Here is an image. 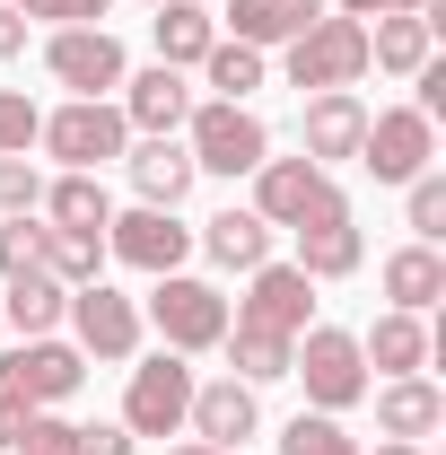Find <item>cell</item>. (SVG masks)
<instances>
[{
  "mask_svg": "<svg viewBox=\"0 0 446 455\" xmlns=\"http://www.w3.org/2000/svg\"><path fill=\"white\" fill-rule=\"evenodd\" d=\"M140 324H149L158 350H175V359L219 350V341H227V289L202 281V272H158L149 298H140Z\"/></svg>",
  "mask_w": 446,
  "mask_h": 455,
  "instance_id": "6da1fadb",
  "label": "cell"
},
{
  "mask_svg": "<svg viewBox=\"0 0 446 455\" xmlns=\"http://www.w3.org/2000/svg\"><path fill=\"white\" fill-rule=\"evenodd\" d=\"M36 149H44L53 167H70V175H106V167H123V149H131V123H123L114 97H61V106L36 123Z\"/></svg>",
  "mask_w": 446,
  "mask_h": 455,
  "instance_id": "7a4b0ae2",
  "label": "cell"
},
{
  "mask_svg": "<svg viewBox=\"0 0 446 455\" xmlns=\"http://www.w3.org/2000/svg\"><path fill=\"white\" fill-rule=\"evenodd\" d=\"M184 149H193V175H254L272 158V123L254 106H227V97H193L184 114Z\"/></svg>",
  "mask_w": 446,
  "mask_h": 455,
  "instance_id": "3957f363",
  "label": "cell"
},
{
  "mask_svg": "<svg viewBox=\"0 0 446 455\" xmlns=\"http://www.w3.org/2000/svg\"><path fill=\"white\" fill-rule=\"evenodd\" d=\"M280 79H289L298 97L359 88V79H368V27H359V18H341V9H324L307 36H289V44H280Z\"/></svg>",
  "mask_w": 446,
  "mask_h": 455,
  "instance_id": "277c9868",
  "label": "cell"
},
{
  "mask_svg": "<svg viewBox=\"0 0 446 455\" xmlns=\"http://www.w3.org/2000/svg\"><path fill=\"white\" fill-rule=\"evenodd\" d=\"M289 377L307 386V411H359L368 403V359H359V333H341V324H307L298 333V350H289Z\"/></svg>",
  "mask_w": 446,
  "mask_h": 455,
  "instance_id": "5b68a950",
  "label": "cell"
},
{
  "mask_svg": "<svg viewBox=\"0 0 446 455\" xmlns=\"http://www.w3.org/2000/svg\"><path fill=\"white\" fill-rule=\"evenodd\" d=\"M70 350L79 359H97V368H131L140 359V298H123L114 281H88V289H70Z\"/></svg>",
  "mask_w": 446,
  "mask_h": 455,
  "instance_id": "8992f818",
  "label": "cell"
},
{
  "mask_svg": "<svg viewBox=\"0 0 446 455\" xmlns=\"http://www.w3.org/2000/svg\"><path fill=\"white\" fill-rule=\"evenodd\" d=\"M193 386H202V377H193L175 350H140L131 377H123V429H131V438H175L184 411H193Z\"/></svg>",
  "mask_w": 446,
  "mask_h": 455,
  "instance_id": "52a82bcc",
  "label": "cell"
},
{
  "mask_svg": "<svg viewBox=\"0 0 446 455\" xmlns=\"http://www.w3.org/2000/svg\"><path fill=\"white\" fill-rule=\"evenodd\" d=\"M350 167H368L377 184L402 193L411 175L438 167V123H429L420 106H377V114H368V132H359V158H350Z\"/></svg>",
  "mask_w": 446,
  "mask_h": 455,
  "instance_id": "ba28073f",
  "label": "cell"
},
{
  "mask_svg": "<svg viewBox=\"0 0 446 455\" xmlns=\"http://www.w3.org/2000/svg\"><path fill=\"white\" fill-rule=\"evenodd\" d=\"M227 324L298 341L307 324H315V281H307L298 263H254V272H245V298H227Z\"/></svg>",
  "mask_w": 446,
  "mask_h": 455,
  "instance_id": "9c48e42d",
  "label": "cell"
},
{
  "mask_svg": "<svg viewBox=\"0 0 446 455\" xmlns=\"http://www.w3.org/2000/svg\"><path fill=\"white\" fill-rule=\"evenodd\" d=\"M289 236H298V254H289V263H298L315 289H324V281H350V272L368 263V236H359V211H350V193H341V184H333V193H324L298 228H289Z\"/></svg>",
  "mask_w": 446,
  "mask_h": 455,
  "instance_id": "30bf717a",
  "label": "cell"
},
{
  "mask_svg": "<svg viewBox=\"0 0 446 455\" xmlns=\"http://www.w3.org/2000/svg\"><path fill=\"white\" fill-rule=\"evenodd\" d=\"M44 70H53V88H70V97H114L123 70H131V53H123L114 27H53L44 36Z\"/></svg>",
  "mask_w": 446,
  "mask_h": 455,
  "instance_id": "8fae6325",
  "label": "cell"
},
{
  "mask_svg": "<svg viewBox=\"0 0 446 455\" xmlns=\"http://www.w3.org/2000/svg\"><path fill=\"white\" fill-rule=\"evenodd\" d=\"M106 263H131V272H184L193 263V228L175 220V211H149V202H131V211H114L106 220Z\"/></svg>",
  "mask_w": 446,
  "mask_h": 455,
  "instance_id": "7c38bea8",
  "label": "cell"
},
{
  "mask_svg": "<svg viewBox=\"0 0 446 455\" xmlns=\"http://www.w3.org/2000/svg\"><path fill=\"white\" fill-rule=\"evenodd\" d=\"M0 377L36 403V411H61V403L88 386V359H79L61 333H44V341H18V350H0Z\"/></svg>",
  "mask_w": 446,
  "mask_h": 455,
  "instance_id": "4fadbf2b",
  "label": "cell"
},
{
  "mask_svg": "<svg viewBox=\"0 0 446 455\" xmlns=\"http://www.w3.org/2000/svg\"><path fill=\"white\" fill-rule=\"evenodd\" d=\"M123 175H131V193L149 202V211H184L193 202V149H184V132H140L131 149H123Z\"/></svg>",
  "mask_w": 446,
  "mask_h": 455,
  "instance_id": "5bb4252c",
  "label": "cell"
},
{
  "mask_svg": "<svg viewBox=\"0 0 446 455\" xmlns=\"http://www.w3.org/2000/svg\"><path fill=\"white\" fill-rule=\"evenodd\" d=\"M184 429L202 438V447H236L263 429V386H245V377H211V386H193V411H184Z\"/></svg>",
  "mask_w": 446,
  "mask_h": 455,
  "instance_id": "9a60e30c",
  "label": "cell"
},
{
  "mask_svg": "<svg viewBox=\"0 0 446 455\" xmlns=\"http://www.w3.org/2000/svg\"><path fill=\"white\" fill-rule=\"evenodd\" d=\"M245 184H254V202H245V211H254L263 228H298L324 193H333V175L315 167V158H263Z\"/></svg>",
  "mask_w": 446,
  "mask_h": 455,
  "instance_id": "2e32d148",
  "label": "cell"
},
{
  "mask_svg": "<svg viewBox=\"0 0 446 455\" xmlns=\"http://www.w3.org/2000/svg\"><path fill=\"white\" fill-rule=\"evenodd\" d=\"M114 106H123V123H131V140H140V132H184V114H193V70H167V61L123 70Z\"/></svg>",
  "mask_w": 446,
  "mask_h": 455,
  "instance_id": "e0dca14e",
  "label": "cell"
},
{
  "mask_svg": "<svg viewBox=\"0 0 446 455\" xmlns=\"http://www.w3.org/2000/svg\"><path fill=\"white\" fill-rule=\"evenodd\" d=\"M359 132H368L359 88H324V97H307V114H298V158H315V167L333 175L341 158H359Z\"/></svg>",
  "mask_w": 446,
  "mask_h": 455,
  "instance_id": "ac0fdd59",
  "label": "cell"
},
{
  "mask_svg": "<svg viewBox=\"0 0 446 455\" xmlns=\"http://www.w3.org/2000/svg\"><path fill=\"white\" fill-rule=\"evenodd\" d=\"M377 395V438H402V447H429L446 429V395L429 386V368L420 377H386V386H368Z\"/></svg>",
  "mask_w": 446,
  "mask_h": 455,
  "instance_id": "d6986e66",
  "label": "cell"
},
{
  "mask_svg": "<svg viewBox=\"0 0 446 455\" xmlns=\"http://www.w3.org/2000/svg\"><path fill=\"white\" fill-rule=\"evenodd\" d=\"M272 236L280 228H263L245 202H227L193 228V254H211V272H254V263H272Z\"/></svg>",
  "mask_w": 446,
  "mask_h": 455,
  "instance_id": "ffe728a7",
  "label": "cell"
},
{
  "mask_svg": "<svg viewBox=\"0 0 446 455\" xmlns=\"http://www.w3.org/2000/svg\"><path fill=\"white\" fill-rule=\"evenodd\" d=\"M429 315H402V307H386L368 333H359V359H368V377H420L429 368Z\"/></svg>",
  "mask_w": 446,
  "mask_h": 455,
  "instance_id": "44dd1931",
  "label": "cell"
},
{
  "mask_svg": "<svg viewBox=\"0 0 446 455\" xmlns=\"http://www.w3.org/2000/svg\"><path fill=\"white\" fill-rule=\"evenodd\" d=\"M324 18V0H227L219 36H236V44H254V53H280L289 36H307Z\"/></svg>",
  "mask_w": 446,
  "mask_h": 455,
  "instance_id": "7402d4cb",
  "label": "cell"
},
{
  "mask_svg": "<svg viewBox=\"0 0 446 455\" xmlns=\"http://www.w3.org/2000/svg\"><path fill=\"white\" fill-rule=\"evenodd\" d=\"M61 315H70V289H61L53 272H18V281H0V333L44 341V333H61Z\"/></svg>",
  "mask_w": 446,
  "mask_h": 455,
  "instance_id": "603a6c76",
  "label": "cell"
},
{
  "mask_svg": "<svg viewBox=\"0 0 446 455\" xmlns=\"http://www.w3.org/2000/svg\"><path fill=\"white\" fill-rule=\"evenodd\" d=\"M377 289H386V298L402 307V315H429V307L446 298V254L411 236V245H394L386 263H377Z\"/></svg>",
  "mask_w": 446,
  "mask_h": 455,
  "instance_id": "cb8c5ba5",
  "label": "cell"
},
{
  "mask_svg": "<svg viewBox=\"0 0 446 455\" xmlns=\"http://www.w3.org/2000/svg\"><path fill=\"white\" fill-rule=\"evenodd\" d=\"M149 44L167 70H202V53L219 44V18H211V0H158V18H149Z\"/></svg>",
  "mask_w": 446,
  "mask_h": 455,
  "instance_id": "d4e9b609",
  "label": "cell"
},
{
  "mask_svg": "<svg viewBox=\"0 0 446 455\" xmlns=\"http://www.w3.org/2000/svg\"><path fill=\"white\" fill-rule=\"evenodd\" d=\"M438 61V27L411 9V18H368V70H386V79H420Z\"/></svg>",
  "mask_w": 446,
  "mask_h": 455,
  "instance_id": "484cf974",
  "label": "cell"
},
{
  "mask_svg": "<svg viewBox=\"0 0 446 455\" xmlns=\"http://www.w3.org/2000/svg\"><path fill=\"white\" fill-rule=\"evenodd\" d=\"M202 88L227 97V106H254V88H272V53H254V44L219 36V44L202 53Z\"/></svg>",
  "mask_w": 446,
  "mask_h": 455,
  "instance_id": "4316f807",
  "label": "cell"
},
{
  "mask_svg": "<svg viewBox=\"0 0 446 455\" xmlns=\"http://www.w3.org/2000/svg\"><path fill=\"white\" fill-rule=\"evenodd\" d=\"M36 211H44V228H106L114 220V193H106V175H70V167H61L53 184H44Z\"/></svg>",
  "mask_w": 446,
  "mask_h": 455,
  "instance_id": "83f0119b",
  "label": "cell"
},
{
  "mask_svg": "<svg viewBox=\"0 0 446 455\" xmlns=\"http://www.w3.org/2000/svg\"><path fill=\"white\" fill-rule=\"evenodd\" d=\"M44 272L61 289L106 281V228H44Z\"/></svg>",
  "mask_w": 446,
  "mask_h": 455,
  "instance_id": "f1b7e54d",
  "label": "cell"
},
{
  "mask_svg": "<svg viewBox=\"0 0 446 455\" xmlns=\"http://www.w3.org/2000/svg\"><path fill=\"white\" fill-rule=\"evenodd\" d=\"M219 350H227V377H245V386H280L298 341H272V333H245V324H227Z\"/></svg>",
  "mask_w": 446,
  "mask_h": 455,
  "instance_id": "f546056e",
  "label": "cell"
},
{
  "mask_svg": "<svg viewBox=\"0 0 446 455\" xmlns=\"http://www.w3.org/2000/svg\"><path fill=\"white\" fill-rule=\"evenodd\" d=\"M280 455H368V447L341 429L333 411H289V429H280Z\"/></svg>",
  "mask_w": 446,
  "mask_h": 455,
  "instance_id": "4dcf8cb0",
  "label": "cell"
},
{
  "mask_svg": "<svg viewBox=\"0 0 446 455\" xmlns=\"http://www.w3.org/2000/svg\"><path fill=\"white\" fill-rule=\"evenodd\" d=\"M402 220H411V236H420V245H438V236H446V175H438V167L402 184Z\"/></svg>",
  "mask_w": 446,
  "mask_h": 455,
  "instance_id": "1f68e13d",
  "label": "cell"
},
{
  "mask_svg": "<svg viewBox=\"0 0 446 455\" xmlns=\"http://www.w3.org/2000/svg\"><path fill=\"white\" fill-rule=\"evenodd\" d=\"M44 272V220H0V281Z\"/></svg>",
  "mask_w": 446,
  "mask_h": 455,
  "instance_id": "d6a6232c",
  "label": "cell"
},
{
  "mask_svg": "<svg viewBox=\"0 0 446 455\" xmlns=\"http://www.w3.org/2000/svg\"><path fill=\"white\" fill-rule=\"evenodd\" d=\"M44 202V167L36 158H0V220H36Z\"/></svg>",
  "mask_w": 446,
  "mask_h": 455,
  "instance_id": "836d02e7",
  "label": "cell"
},
{
  "mask_svg": "<svg viewBox=\"0 0 446 455\" xmlns=\"http://www.w3.org/2000/svg\"><path fill=\"white\" fill-rule=\"evenodd\" d=\"M36 123H44V106L27 88H0V158H27L36 149Z\"/></svg>",
  "mask_w": 446,
  "mask_h": 455,
  "instance_id": "e575fe53",
  "label": "cell"
},
{
  "mask_svg": "<svg viewBox=\"0 0 446 455\" xmlns=\"http://www.w3.org/2000/svg\"><path fill=\"white\" fill-rule=\"evenodd\" d=\"M27 27H106L114 0H9Z\"/></svg>",
  "mask_w": 446,
  "mask_h": 455,
  "instance_id": "d590c367",
  "label": "cell"
},
{
  "mask_svg": "<svg viewBox=\"0 0 446 455\" xmlns=\"http://www.w3.org/2000/svg\"><path fill=\"white\" fill-rule=\"evenodd\" d=\"M18 455H79V420H61V411H27Z\"/></svg>",
  "mask_w": 446,
  "mask_h": 455,
  "instance_id": "8d00e7d4",
  "label": "cell"
},
{
  "mask_svg": "<svg viewBox=\"0 0 446 455\" xmlns=\"http://www.w3.org/2000/svg\"><path fill=\"white\" fill-rule=\"evenodd\" d=\"M79 455H140V438L123 420H79Z\"/></svg>",
  "mask_w": 446,
  "mask_h": 455,
  "instance_id": "74e56055",
  "label": "cell"
},
{
  "mask_svg": "<svg viewBox=\"0 0 446 455\" xmlns=\"http://www.w3.org/2000/svg\"><path fill=\"white\" fill-rule=\"evenodd\" d=\"M27 411H36V403H27L18 386H9V377H0V447H18V429H27Z\"/></svg>",
  "mask_w": 446,
  "mask_h": 455,
  "instance_id": "f35d334b",
  "label": "cell"
},
{
  "mask_svg": "<svg viewBox=\"0 0 446 455\" xmlns=\"http://www.w3.org/2000/svg\"><path fill=\"white\" fill-rule=\"evenodd\" d=\"M333 9L368 27V18H411V9H429V0H333Z\"/></svg>",
  "mask_w": 446,
  "mask_h": 455,
  "instance_id": "ab89813d",
  "label": "cell"
},
{
  "mask_svg": "<svg viewBox=\"0 0 446 455\" xmlns=\"http://www.w3.org/2000/svg\"><path fill=\"white\" fill-rule=\"evenodd\" d=\"M18 53H27V18L0 0V61H18Z\"/></svg>",
  "mask_w": 446,
  "mask_h": 455,
  "instance_id": "60d3db41",
  "label": "cell"
},
{
  "mask_svg": "<svg viewBox=\"0 0 446 455\" xmlns=\"http://www.w3.org/2000/svg\"><path fill=\"white\" fill-rule=\"evenodd\" d=\"M167 455H236V447H202V438H184V447H167Z\"/></svg>",
  "mask_w": 446,
  "mask_h": 455,
  "instance_id": "b9f144b4",
  "label": "cell"
},
{
  "mask_svg": "<svg viewBox=\"0 0 446 455\" xmlns=\"http://www.w3.org/2000/svg\"><path fill=\"white\" fill-rule=\"evenodd\" d=\"M377 455H429V447H402V438H377Z\"/></svg>",
  "mask_w": 446,
  "mask_h": 455,
  "instance_id": "7bdbcfd3",
  "label": "cell"
},
{
  "mask_svg": "<svg viewBox=\"0 0 446 455\" xmlns=\"http://www.w3.org/2000/svg\"><path fill=\"white\" fill-rule=\"evenodd\" d=\"M149 9H158V0H149Z\"/></svg>",
  "mask_w": 446,
  "mask_h": 455,
  "instance_id": "ee69618b",
  "label": "cell"
}]
</instances>
